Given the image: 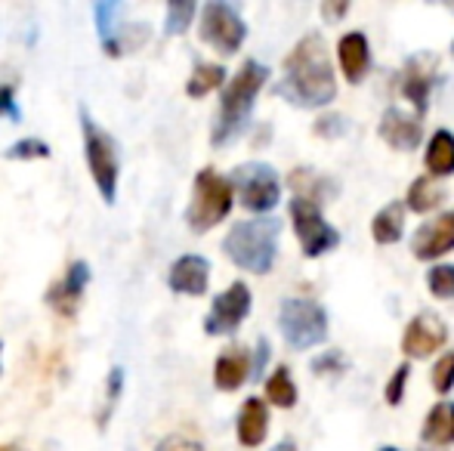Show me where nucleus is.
I'll return each mask as SVG.
<instances>
[{
	"label": "nucleus",
	"instance_id": "f257e3e1",
	"mask_svg": "<svg viewBox=\"0 0 454 451\" xmlns=\"http://www.w3.org/2000/svg\"><path fill=\"white\" fill-rule=\"evenodd\" d=\"M275 93L300 109H322L334 99L337 81L322 37L306 35L303 41H297L285 59V78L278 81Z\"/></svg>",
	"mask_w": 454,
	"mask_h": 451
},
{
	"label": "nucleus",
	"instance_id": "f03ea898",
	"mask_svg": "<svg viewBox=\"0 0 454 451\" xmlns=\"http://www.w3.org/2000/svg\"><path fill=\"white\" fill-rule=\"evenodd\" d=\"M266 78H270V68L257 59H247L245 66L232 74V81H229L226 90H223L220 114H216L210 143L226 145L245 130L247 118H251V112H254V103H257V93L263 90Z\"/></svg>",
	"mask_w": 454,
	"mask_h": 451
},
{
	"label": "nucleus",
	"instance_id": "7ed1b4c3",
	"mask_svg": "<svg viewBox=\"0 0 454 451\" xmlns=\"http://www.w3.org/2000/svg\"><path fill=\"white\" fill-rule=\"evenodd\" d=\"M278 232L281 226L272 217L241 220L223 238V251L239 269L266 276L275 266V257H278Z\"/></svg>",
	"mask_w": 454,
	"mask_h": 451
},
{
	"label": "nucleus",
	"instance_id": "20e7f679",
	"mask_svg": "<svg viewBox=\"0 0 454 451\" xmlns=\"http://www.w3.org/2000/svg\"><path fill=\"white\" fill-rule=\"evenodd\" d=\"M81 133H84V158L90 176L99 189L102 201L114 205L118 198V176H121V164H118V143L112 139V133L102 130V124H96L93 114L87 109H81Z\"/></svg>",
	"mask_w": 454,
	"mask_h": 451
},
{
	"label": "nucleus",
	"instance_id": "39448f33",
	"mask_svg": "<svg viewBox=\"0 0 454 451\" xmlns=\"http://www.w3.org/2000/svg\"><path fill=\"white\" fill-rule=\"evenodd\" d=\"M235 201V189L226 176H220L216 170L204 167L198 170L195 186H192V201L185 207V223H189L192 232H207L216 223L229 217Z\"/></svg>",
	"mask_w": 454,
	"mask_h": 451
},
{
	"label": "nucleus",
	"instance_id": "423d86ee",
	"mask_svg": "<svg viewBox=\"0 0 454 451\" xmlns=\"http://www.w3.org/2000/svg\"><path fill=\"white\" fill-rule=\"evenodd\" d=\"M278 328L287 346L309 349L328 340V313L316 300L306 297H287L278 309Z\"/></svg>",
	"mask_w": 454,
	"mask_h": 451
},
{
	"label": "nucleus",
	"instance_id": "0eeeda50",
	"mask_svg": "<svg viewBox=\"0 0 454 451\" xmlns=\"http://www.w3.org/2000/svg\"><path fill=\"white\" fill-rule=\"evenodd\" d=\"M229 183H232L241 207H247V211H254V214L272 211L281 198L278 174H275L270 164H263V161H251V164L235 167L232 176H229Z\"/></svg>",
	"mask_w": 454,
	"mask_h": 451
},
{
	"label": "nucleus",
	"instance_id": "6e6552de",
	"mask_svg": "<svg viewBox=\"0 0 454 451\" xmlns=\"http://www.w3.org/2000/svg\"><path fill=\"white\" fill-rule=\"evenodd\" d=\"M198 31H201V41L210 43V47L223 56L239 53L241 43H245V37H247L245 19L239 16L235 6L223 4V0H210V4H204Z\"/></svg>",
	"mask_w": 454,
	"mask_h": 451
},
{
	"label": "nucleus",
	"instance_id": "1a4fd4ad",
	"mask_svg": "<svg viewBox=\"0 0 454 451\" xmlns=\"http://www.w3.org/2000/svg\"><path fill=\"white\" fill-rule=\"evenodd\" d=\"M287 211H291V223L300 238V247H303V253L309 260L322 257V253L334 251V247L340 245V232L322 217L318 205L303 201V198H294Z\"/></svg>",
	"mask_w": 454,
	"mask_h": 451
},
{
	"label": "nucleus",
	"instance_id": "9d476101",
	"mask_svg": "<svg viewBox=\"0 0 454 451\" xmlns=\"http://www.w3.org/2000/svg\"><path fill=\"white\" fill-rule=\"evenodd\" d=\"M247 313H251V291H247L245 282H235L223 294L214 297L207 319H204V331L210 338H229V334L239 331Z\"/></svg>",
	"mask_w": 454,
	"mask_h": 451
},
{
	"label": "nucleus",
	"instance_id": "9b49d317",
	"mask_svg": "<svg viewBox=\"0 0 454 451\" xmlns=\"http://www.w3.org/2000/svg\"><path fill=\"white\" fill-rule=\"evenodd\" d=\"M445 340H449L445 322L439 319L436 313L427 309V313H418L408 322L405 334H402V353H405L408 359H427V355H433L436 349H442Z\"/></svg>",
	"mask_w": 454,
	"mask_h": 451
},
{
	"label": "nucleus",
	"instance_id": "f8f14e48",
	"mask_svg": "<svg viewBox=\"0 0 454 451\" xmlns=\"http://www.w3.org/2000/svg\"><path fill=\"white\" fill-rule=\"evenodd\" d=\"M433 74H436V56L420 53L411 56L402 68V97L414 105L418 118L427 112L430 105V87H433Z\"/></svg>",
	"mask_w": 454,
	"mask_h": 451
},
{
	"label": "nucleus",
	"instance_id": "ddd939ff",
	"mask_svg": "<svg viewBox=\"0 0 454 451\" xmlns=\"http://www.w3.org/2000/svg\"><path fill=\"white\" fill-rule=\"evenodd\" d=\"M454 251V211L439 214L436 220L424 223L411 238V253L418 260H439Z\"/></svg>",
	"mask_w": 454,
	"mask_h": 451
},
{
	"label": "nucleus",
	"instance_id": "4468645a",
	"mask_svg": "<svg viewBox=\"0 0 454 451\" xmlns=\"http://www.w3.org/2000/svg\"><path fill=\"white\" fill-rule=\"evenodd\" d=\"M90 276H93L90 266H87L84 260H74L66 269V276H62V282H56L53 288L47 291V303L59 315L72 319V315L78 313V303H81V297H84L87 284H90Z\"/></svg>",
	"mask_w": 454,
	"mask_h": 451
},
{
	"label": "nucleus",
	"instance_id": "2eb2a0df",
	"mask_svg": "<svg viewBox=\"0 0 454 451\" xmlns=\"http://www.w3.org/2000/svg\"><path fill=\"white\" fill-rule=\"evenodd\" d=\"M168 284L176 294L201 297L210 284V263L201 253H183V257L174 260V266H170Z\"/></svg>",
	"mask_w": 454,
	"mask_h": 451
},
{
	"label": "nucleus",
	"instance_id": "dca6fc26",
	"mask_svg": "<svg viewBox=\"0 0 454 451\" xmlns=\"http://www.w3.org/2000/svg\"><path fill=\"white\" fill-rule=\"evenodd\" d=\"M377 133H380L383 143L393 145V149H399V152L418 149L420 139H424V130H420V118H418V114L402 112V109H387V112H383Z\"/></svg>",
	"mask_w": 454,
	"mask_h": 451
},
{
	"label": "nucleus",
	"instance_id": "f3484780",
	"mask_svg": "<svg viewBox=\"0 0 454 451\" xmlns=\"http://www.w3.org/2000/svg\"><path fill=\"white\" fill-rule=\"evenodd\" d=\"M251 374H254L251 353L241 346H229L226 353H220V359H216V365H214V384H216V390L232 393V390H239Z\"/></svg>",
	"mask_w": 454,
	"mask_h": 451
},
{
	"label": "nucleus",
	"instance_id": "a211bd4d",
	"mask_svg": "<svg viewBox=\"0 0 454 451\" xmlns=\"http://www.w3.org/2000/svg\"><path fill=\"white\" fill-rule=\"evenodd\" d=\"M337 59H340V68L349 84H362L371 68L368 37H364L362 31H347V35L340 37V43H337Z\"/></svg>",
	"mask_w": 454,
	"mask_h": 451
},
{
	"label": "nucleus",
	"instance_id": "6ab92c4d",
	"mask_svg": "<svg viewBox=\"0 0 454 451\" xmlns=\"http://www.w3.org/2000/svg\"><path fill=\"white\" fill-rule=\"evenodd\" d=\"M235 433H239V442L245 448H257L263 446L266 433H270V408H266L263 399H247L239 411V424H235Z\"/></svg>",
	"mask_w": 454,
	"mask_h": 451
},
{
	"label": "nucleus",
	"instance_id": "aec40b11",
	"mask_svg": "<svg viewBox=\"0 0 454 451\" xmlns=\"http://www.w3.org/2000/svg\"><path fill=\"white\" fill-rule=\"evenodd\" d=\"M121 12H124V4H96L93 6V16H96V35H99V43L108 56H121L124 53V41H121Z\"/></svg>",
	"mask_w": 454,
	"mask_h": 451
},
{
	"label": "nucleus",
	"instance_id": "412c9836",
	"mask_svg": "<svg viewBox=\"0 0 454 451\" xmlns=\"http://www.w3.org/2000/svg\"><path fill=\"white\" fill-rule=\"evenodd\" d=\"M420 439L424 446L445 448L454 442V402H436L430 408V415L424 417V427H420Z\"/></svg>",
	"mask_w": 454,
	"mask_h": 451
},
{
	"label": "nucleus",
	"instance_id": "4be33fe9",
	"mask_svg": "<svg viewBox=\"0 0 454 451\" xmlns=\"http://www.w3.org/2000/svg\"><path fill=\"white\" fill-rule=\"evenodd\" d=\"M424 164L430 170V176H449L454 174V136L449 130H436L427 143Z\"/></svg>",
	"mask_w": 454,
	"mask_h": 451
},
{
	"label": "nucleus",
	"instance_id": "5701e85b",
	"mask_svg": "<svg viewBox=\"0 0 454 451\" xmlns=\"http://www.w3.org/2000/svg\"><path fill=\"white\" fill-rule=\"evenodd\" d=\"M402 229H405V207H402V201L387 205L371 220V235H374L377 245H395L402 238Z\"/></svg>",
	"mask_w": 454,
	"mask_h": 451
},
{
	"label": "nucleus",
	"instance_id": "b1692460",
	"mask_svg": "<svg viewBox=\"0 0 454 451\" xmlns=\"http://www.w3.org/2000/svg\"><path fill=\"white\" fill-rule=\"evenodd\" d=\"M442 198H445V189L439 186L436 176H420V180H414L411 189H408V211L427 214L442 205Z\"/></svg>",
	"mask_w": 454,
	"mask_h": 451
},
{
	"label": "nucleus",
	"instance_id": "393cba45",
	"mask_svg": "<svg viewBox=\"0 0 454 451\" xmlns=\"http://www.w3.org/2000/svg\"><path fill=\"white\" fill-rule=\"evenodd\" d=\"M291 186L297 189V198L312 201V205H318L322 198H328V192H337V183H331L328 176H318V174L303 170V167H297L291 174Z\"/></svg>",
	"mask_w": 454,
	"mask_h": 451
},
{
	"label": "nucleus",
	"instance_id": "a878e982",
	"mask_svg": "<svg viewBox=\"0 0 454 451\" xmlns=\"http://www.w3.org/2000/svg\"><path fill=\"white\" fill-rule=\"evenodd\" d=\"M223 81H226V68L216 66V62H198L189 84H185V93H189L192 99H201V97H207L210 90L223 87Z\"/></svg>",
	"mask_w": 454,
	"mask_h": 451
},
{
	"label": "nucleus",
	"instance_id": "bb28decb",
	"mask_svg": "<svg viewBox=\"0 0 454 451\" xmlns=\"http://www.w3.org/2000/svg\"><path fill=\"white\" fill-rule=\"evenodd\" d=\"M266 399L275 408H294L297 405V384H294L291 371L285 365H278L272 371V377L266 380Z\"/></svg>",
	"mask_w": 454,
	"mask_h": 451
},
{
	"label": "nucleus",
	"instance_id": "cd10ccee",
	"mask_svg": "<svg viewBox=\"0 0 454 451\" xmlns=\"http://www.w3.org/2000/svg\"><path fill=\"white\" fill-rule=\"evenodd\" d=\"M195 12H198V6L192 4V0H174V4H168V16H164V35H168V37L183 35V31L192 25V19H195Z\"/></svg>",
	"mask_w": 454,
	"mask_h": 451
},
{
	"label": "nucleus",
	"instance_id": "c85d7f7f",
	"mask_svg": "<svg viewBox=\"0 0 454 451\" xmlns=\"http://www.w3.org/2000/svg\"><path fill=\"white\" fill-rule=\"evenodd\" d=\"M427 284H430L433 297H439V300H451L454 297V266H449V263L433 266L430 276H427Z\"/></svg>",
	"mask_w": 454,
	"mask_h": 451
},
{
	"label": "nucleus",
	"instance_id": "c756f323",
	"mask_svg": "<svg viewBox=\"0 0 454 451\" xmlns=\"http://www.w3.org/2000/svg\"><path fill=\"white\" fill-rule=\"evenodd\" d=\"M10 161H28V158H50V145L43 139H19L4 152Z\"/></svg>",
	"mask_w": 454,
	"mask_h": 451
},
{
	"label": "nucleus",
	"instance_id": "7c9ffc66",
	"mask_svg": "<svg viewBox=\"0 0 454 451\" xmlns=\"http://www.w3.org/2000/svg\"><path fill=\"white\" fill-rule=\"evenodd\" d=\"M121 390H124V368H112V371H108V380H106V408H102V415H99L102 427H106L108 415H112L114 405H118Z\"/></svg>",
	"mask_w": 454,
	"mask_h": 451
},
{
	"label": "nucleus",
	"instance_id": "2f4dec72",
	"mask_svg": "<svg viewBox=\"0 0 454 451\" xmlns=\"http://www.w3.org/2000/svg\"><path fill=\"white\" fill-rule=\"evenodd\" d=\"M451 386H454V353H445L433 365V390L445 396V393H451Z\"/></svg>",
	"mask_w": 454,
	"mask_h": 451
},
{
	"label": "nucleus",
	"instance_id": "473e14b6",
	"mask_svg": "<svg viewBox=\"0 0 454 451\" xmlns=\"http://www.w3.org/2000/svg\"><path fill=\"white\" fill-rule=\"evenodd\" d=\"M408 377H411V368H408V365H399L393 371V377H389V384H387V402L389 405L402 402V396H405V386H408Z\"/></svg>",
	"mask_w": 454,
	"mask_h": 451
},
{
	"label": "nucleus",
	"instance_id": "72a5a7b5",
	"mask_svg": "<svg viewBox=\"0 0 454 451\" xmlns=\"http://www.w3.org/2000/svg\"><path fill=\"white\" fill-rule=\"evenodd\" d=\"M0 114L16 121V124L22 121V109H19V103H16V90H12L10 84H0Z\"/></svg>",
	"mask_w": 454,
	"mask_h": 451
},
{
	"label": "nucleus",
	"instance_id": "f704fd0d",
	"mask_svg": "<svg viewBox=\"0 0 454 451\" xmlns=\"http://www.w3.org/2000/svg\"><path fill=\"white\" fill-rule=\"evenodd\" d=\"M312 371L316 374H337V371H343V355L340 353H334V349H328L325 355H318V359H312Z\"/></svg>",
	"mask_w": 454,
	"mask_h": 451
},
{
	"label": "nucleus",
	"instance_id": "c9c22d12",
	"mask_svg": "<svg viewBox=\"0 0 454 451\" xmlns=\"http://www.w3.org/2000/svg\"><path fill=\"white\" fill-rule=\"evenodd\" d=\"M155 451H204L201 442L189 439V436H168V439L158 442Z\"/></svg>",
	"mask_w": 454,
	"mask_h": 451
},
{
	"label": "nucleus",
	"instance_id": "e433bc0d",
	"mask_svg": "<svg viewBox=\"0 0 454 451\" xmlns=\"http://www.w3.org/2000/svg\"><path fill=\"white\" fill-rule=\"evenodd\" d=\"M347 127H343V118L340 114H331V118H318L316 121V133L318 136H334V133H343Z\"/></svg>",
	"mask_w": 454,
	"mask_h": 451
},
{
	"label": "nucleus",
	"instance_id": "4c0bfd02",
	"mask_svg": "<svg viewBox=\"0 0 454 451\" xmlns=\"http://www.w3.org/2000/svg\"><path fill=\"white\" fill-rule=\"evenodd\" d=\"M347 10H349V4H325L322 6V16L325 19H340Z\"/></svg>",
	"mask_w": 454,
	"mask_h": 451
},
{
	"label": "nucleus",
	"instance_id": "58836bf2",
	"mask_svg": "<svg viewBox=\"0 0 454 451\" xmlns=\"http://www.w3.org/2000/svg\"><path fill=\"white\" fill-rule=\"evenodd\" d=\"M272 451H297V446H294L291 439H285V442H278V446H275Z\"/></svg>",
	"mask_w": 454,
	"mask_h": 451
},
{
	"label": "nucleus",
	"instance_id": "ea45409f",
	"mask_svg": "<svg viewBox=\"0 0 454 451\" xmlns=\"http://www.w3.org/2000/svg\"><path fill=\"white\" fill-rule=\"evenodd\" d=\"M380 451H395V448H380Z\"/></svg>",
	"mask_w": 454,
	"mask_h": 451
},
{
	"label": "nucleus",
	"instance_id": "a19ab883",
	"mask_svg": "<svg viewBox=\"0 0 454 451\" xmlns=\"http://www.w3.org/2000/svg\"><path fill=\"white\" fill-rule=\"evenodd\" d=\"M451 56H454V41H451Z\"/></svg>",
	"mask_w": 454,
	"mask_h": 451
},
{
	"label": "nucleus",
	"instance_id": "79ce46f5",
	"mask_svg": "<svg viewBox=\"0 0 454 451\" xmlns=\"http://www.w3.org/2000/svg\"><path fill=\"white\" fill-rule=\"evenodd\" d=\"M451 10H454V6H451Z\"/></svg>",
	"mask_w": 454,
	"mask_h": 451
}]
</instances>
